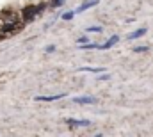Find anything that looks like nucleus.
Listing matches in <instances>:
<instances>
[{
	"label": "nucleus",
	"mask_w": 153,
	"mask_h": 137,
	"mask_svg": "<svg viewBox=\"0 0 153 137\" xmlns=\"http://www.w3.org/2000/svg\"><path fill=\"white\" fill-rule=\"evenodd\" d=\"M100 80H109V75L105 73V75H100Z\"/></svg>",
	"instance_id": "nucleus-15"
},
{
	"label": "nucleus",
	"mask_w": 153,
	"mask_h": 137,
	"mask_svg": "<svg viewBox=\"0 0 153 137\" xmlns=\"http://www.w3.org/2000/svg\"><path fill=\"white\" fill-rule=\"evenodd\" d=\"M85 31H87V32H94V34H100L103 29H102V27H87Z\"/></svg>",
	"instance_id": "nucleus-10"
},
{
	"label": "nucleus",
	"mask_w": 153,
	"mask_h": 137,
	"mask_svg": "<svg viewBox=\"0 0 153 137\" xmlns=\"http://www.w3.org/2000/svg\"><path fill=\"white\" fill-rule=\"evenodd\" d=\"M75 103H80V105H91V103H96V98L94 96H76V98H71Z\"/></svg>",
	"instance_id": "nucleus-5"
},
{
	"label": "nucleus",
	"mask_w": 153,
	"mask_h": 137,
	"mask_svg": "<svg viewBox=\"0 0 153 137\" xmlns=\"http://www.w3.org/2000/svg\"><path fill=\"white\" fill-rule=\"evenodd\" d=\"M64 96H66L64 93H59V95H52V96H34V100L36 102H55V100H61Z\"/></svg>",
	"instance_id": "nucleus-4"
},
{
	"label": "nucleus",
	"mask_w": 153,
	"mask_h": 137,
	"mask_svg": "<svg viewBox=\"0 0 153 137\" xmlns=\"http://www.w3.org/2000/svg\"><path fill=\"white\" fill-rule=\"evenodd\" d=\"M148 50H150L148 46H135V48H134L135 54H143V52H148Z\"/></svg>",
	"instance_id": "nucleus-11"
},
{
	"label": "nucleus",
	"mask_w": 153,
	"mask_h": 137,
	"mask_svg": "<svg viewBox=\"0 0 153 137\" xmlns=\"http://www.w3.org/2000/svg\"><path fill=\"white\" fill-rule=\"evenodd\" d=\"M148 32V29L146 27H141V29H137V31H134V32H130V34L126 36L128 39H139V37H143V36Z\"/></svg>",
	"instance_id": "nucleus-7"
},
{
	"label": "nucleus",
	"mask_w": 153,
	"mask_h": 137,
	"mask_svg": "<svg viewBox=\"0 0 153 137\" xmlns=\"http://www.w3.org/2000/svg\"><path fill=\"white\" fill-rule=\"evenodd\" d=\"M76 13L75 11H68V13H64L62 14V20H73V16H75Z\"/></svg>",
	"instance_id": "nucleus-9"
},
{
	"label": "nucleus",
	"mask_w": 153,
	"mask_h": 137,
	"mask_svg": "<svg viewBox=\"0 0 153 137\" xmlns=\"http://www.w3.org/2000/svg\"><path fill=\"white\" fill-rule=\"evenodd\" d=\"M78 71H87V73H103L105 71V68H89V66H84V68H80Z\"/></svg>",
	"instance_id": "nucleus-8"
},
{
	"label": "nucleus",
	"mask_w": 153,
	"mask_h": 137,
	"mask_svg": "<svg viewBox=\"0 0 153 137\" xmlns=\"http://www.w3.org/2000/svg\"><path fill=\"white\" fill-rule=\"evenodd\" d=\"M85 43H89V37H85V36L76 39V45H85Z\"/></svg>",
	"instance_id": "nucleus-12"
},
{
	"label": "nucleus",
	"mask_w": 153,
	"mask_h": 137,
	"mask_svg": "<svg viewBox=\"0 0 153 137\" xmlns=\"http://www.w3.org/2000/svg\"><path fill=\"white\" fill-rule=\"evenodd\" d=\"M94 5H98V0H85V2H82V4L76 7L75 13H84V11H87V9H91V7H94Z\"/></svg>",
	"instance_id": "nucleus-3"
},
{
	"label": "nucleus",
	"mask_w": 153,
	"mask_h": 137,
	"mask_svg": "<svg viewBox=\"0 0 153 137\" xmlns=\"http://www.w3.org/2000/svg\"><path fill=\"white\" fill-rule=\"evenodd\" d=\"M52 4H53V7H61V5L64 4V0H53Z\"/></svg>",
	"instance_id": "nucleus-14"
},
{
	"label": "nucleus",
	"mask_w": 153,
	"mask_h": 137,
	"mask_svg": "<svg viewBox=\"0 0 153 137\" xmlns=\"http://www.w3.org/2000/svg\"><path fill=\"white\" fill-rule=\"evenodd\" d=\"M66 123L70 127H73V128H76V127H89L91 125L89 119H73V118H66Z\"/></svg>",
	"instance_id": "nucleus-2"
},
{
	"label": "nucleus",
	"mask_w": 153,
	"mask_h": 137,
	"mask_svg": "<svg viewBox=\"0 0 153 137\" xmlns=\"http://www.w3.org/2000/svg\"><path fill=\"white\" fill-rule=\"evenodd\" d=\"M43 9H45V5H27V7L23 9V20H25V22H32Z\"/></svg>",
	"instance_id": "nucleus-1"
},
{
	"label": "nucleus",
	"mask_w": 153,
	"mask_h": 137,
	"mask_svg": "<svg viewBox=\"0 0 153 137\" xmlns=\"http://www.w3.org/2000/svg\"><path fill=\"white\" fill-rule=\"evenodd\" d=\"M45 52H46V54H52V52H55V46H53V45H50V46H46V48H45Z\"/></svg>",
	"instance_id": "nucleus-13"
},
{
	"label": "nucleus",
	"mask_w": 153,
	"mask_h": 137,
	"mask_svg": "<svg viewBox=\"0 0 153 137\" xmlns=\"http://www.w3.org/2000/svg\"><path fill=\"white\" fill-rule=\"evenodd\" d=\"M117 41H119V36H116V34H114L112 37H109V39H107V43L100 45V50H109V48H112V46H114Z\"/></svg>",
	"instance_id": "nucleus-6"
}]
</instances>
